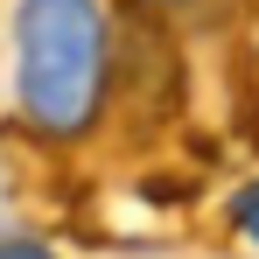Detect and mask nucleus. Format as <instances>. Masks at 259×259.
I'll return each instance as SVG.
<instances>
[{"instance_id":"obj_1","label":"nucleus","mask_w":259,"mask_h":259,"mask_svg":"<svg viewBox=\"0 0 259 259\" xmlns=\"http://www.w3.org/2000/svg\"><path fill=\"white\" fill-rule=\"evenodd\" d=\"M112 84L105 0H14V112L42 140L98 126Z\"/></svg>"},{"instance_id":"obj_2","label":"nucleus","mask_w":259,"mask_h":259,"mask_svg":"<svg viewBox=\"0 0 259 259\" xmlns=\"http://www.w3.org/2000/svg\"><path fill=\"white\" fill-rule=\"evenodd\" d=\"M224 217H231V231H238L245 245H259V182H245V189H231V203H224Z\"/></svg>"},{"instance_id":"obj_3","label":"nucleus","mask_w":259,"mask_h":259,"mask_svg":"<svg viewBox=\"0 0 259 259\" xmlns=\"http://www.w3.org/2000/svg\"><path fill=\"white\" fill-rule=\"evenodd\" d=\"M0 259H56V245H42V238H0Z\"/></svg>"},{"instance_id":"obj_4","label":"nucleus","mask_w":259,"mask_h":259,"mask_svg":"<svg viewBox=\"0 0 259 259\" xmlns=\"http://www.w3.org/2000/svg\"><path fill=\"white\" fill-rule=\"evenodd\" d=\"M140 7H189V0H140Z\"/></svg>"}]
</instances>
